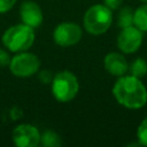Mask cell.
<instances>
[{"mask_svg":"<svg viewBox=\"0 0 147 147\" xmlns=\"http://www.w3.org/2000/svg\"><path fill=\"white\" fill-rule=\"evenodd\" d=\"M10 55L7 51L0 48V67H8L10 62Z\"/></svg>","mask_w":147,"mask_h":147,"instance_id":"e0dca14e","label":"cell"},{"mask_svg":"<svg viewBox=\"0 0 147 147\" xmlns=\"http://www.w3.org/2000/svg\"><path fill=\"white\" fill-rule=\"evenodd\" d=\"M8 67L14 76L20 78H26L38 72L40 68V60L37 55L28 51L18 52L14 56H11Z\"/></svg>","mask_w":147,"mask_h":147,"instance_id":"5b68a950","label":"cell"},{"mask_svg":"<svg viewBox=\"0 0 147 147\" xmlns=\"http://www.w3.org/2000/svg\"><path fill=\"white\" fill-rule=\"evenodd\" d=\"M129 72L130 75L137 77V78H142L147 74V62L142 57H137L134 59L130 64H129Z\"/></svg>","mask_w":147,"mask_h":147,"instance_id":"7c38bea8","label":"cell"},{"mask_svg":"<svg viewBox=\"0 0 147 147\" xmlns=\"http://www.w3.org/2000/svg\"><path fill=\"white\" fill-rule=\"evenodd\" d=\"M36 39L34 29L21 23L8 28L2 34V44L11 53L25 52L33 45Z\"/></svg>","mask_w":147,"mask_h":147,"instance_id":"7a4b0ae2","label":"cell"},{"mask_svg":"<svg viewBox=\"0 0 147 147\" xmlns=\"http://www.w3.org/2000/svg\"><path fill=\"white\" fill-rule=\"evenodd\" d=\"M40 145L44 147H60L62 146V139L56 132L47 130L40 134Z\"/></svg>","mask_w":147,"mask_h":147,"instance_id":"5bb4252c","label":"cell"},{"mask_svg":"<svg viewBox=\"0 0 147 147\" xmlns=\"http://www.w3.org/2000/svg\"><path fill=\"white\" fill-rule=\"evenodd\" d=\"M115 100L127 109H139L147 103V88L140 80L132 75L118 77L113 86Z\"/></svg>","mask_w":147,"mask_h":147,"instance_id":"6da1fadb","label":"cell"},{"mask_svg":"<svg viewBox=\"0 0 147 147\" xmlns=\"http://www.w3.org/2000/svg\"><path fill=\"white\" fill-rule=\"evenodd\" d=\"M141 2H147V0H140Z\"/></svg>","mask_w":147,"mask_h":147,"instance_id":"ffe728a7","label":"cell"},{"mask_svg":"<svg viewBox=\"0 0 147 147\" xmlns=\"http://www.w3.org/2000/svg\"><path fill=\"white\" fill-rule=\"evenodd\" d=\"M82 37V28L74 22H62L53 31V39L61 47L74 46L80 41Z\"/></svg>","mask_w":147,"mask_h":147,"instance_id":"8992f818","label":"cell"},{"mask_svg":"<svg viewBox=\"0 0 147 147\" xmlns=\"http://www.w3.org/2000/svg\"><path fill=\"white\" fill-rule=\"evenodd\" d=\"M123 3V0H103V5L108 7L110 10L119 9Z\"/></svg>","mask_w":147,"mask_h":147,"instance_id":"ac0fdd59","label":"cell"},{"mask_svg":"<svg viewBox=\"0 0 147 147\" xmlns=\"http://www.w3.org/2000/svg\"><path fill=\"white\" fill-rule=\"evenodd\" d=\"M113 23V10L103 3L91 6L84 14L83 25L84 29L93 36H100L107 32Z\"/></svg>","mask_w":147,"mask_h":147,"instance_id":"3957f363","label":"cell"},{"mask_svg":"<svg viewBox=\"0 0 147 147\" xmlns=\"http://www.w3.org/2000/svg\"><path fill=\"white\" fill-rule=\"evenodd\" d=\"M53 75L49 70H42L40 74H39V79L41 80V83L44 84H48V83H52V79H53Z\"/></svg>","mask_w":147,"mask_h":147,"instance_id":"d6986e66","label":"cell"},{"mask_svg":"<svg viewBox=\"0 0 147 147\" xmlns=\"http://www.w3.org/2000/svg\"><path fill=\"white\" fill-rule=\"evenodd\" d=\"M142 44V31L137 26L131 25L121 29L117 36V47L124 54H132L137 52Z\"/></svg>","mask_w":147,"mask_h":147,"instance_id":"ba28073f","label":"cell"},{"mask_svg":"<svg viewBox=\"0 0 147 147\" xmlns=\"http://www.w3.org/2000/svg\"><path fill=\"white\" fill-rule=\"evenodd\" d=\"M17 0H0V14L9 11L16 3Z\"/></svg>","mask_w":147,"mask_h":147,"instance_id":"2e32d148","label":"cell"},{"mask_svg":"<svg viewBox=\"0 0 147 147\" xmlns=\"http://www.w3.org/2000/svg\"><path fill=\"white\" fill-rule=\"evenodd\" d=\"M20 16H21L22 23L33 29L40 26L44 20V15H42V10L40 6L32 0H25L21 3Z\"/></svg>","mask_w":147,"mask_h":147,"instance_id":"9c48e42d","label":"cell"},{"mask_svg":"<svg viewBox=\"0 0 147 147\" xmlns=\"http://www.w3.org/2000/svg\"><path fill=\"white\" fill-rule=\"evenodd\" d=\"M133 25L142 32H147V2L139 6L133 14Z\"/></svg>","mask_w":147,"mask_h":147,"instance_id":"8fae6325","label":"cell"},{"mask_svg":"<svg viewBox=\"0 0 147 147\" xmlns=\"http://www.w3.org/2000/svg\"><path fill=\"white\" fill-rule=\"evenodd\" d=\"M11 139L16 147H36L40 144V132L34 125L22 123L14 127Z\"/></svg>","mask_w":147,"mask_h":147,"instance_id":"52a82bcc","label":"cell"},{"mask_svg":"<svg viewBox=\"0 0 147 147\" xmlns=\"http://www.w3.org/2000/svg\"><path fill=\"white\" fill-rule=\"evenodd\" d=\"M137 139L141 146L147 147V117H145L137 129Z\"/></svg>","mask_w":147,"mask_h":147,"instance_id":"9a60e30c","label":"cell"},{"mask_svg":"<svg viewBox=\"0 0 147 147\" xmlns=\"http://www.w3.org/2000/svg\"><path fill=\"white\" fill-rule=\"evenodd\" d=\"M133 14H134V10L131 7L129 6L122 7L117 15V25L121 29L133 25Z\"/></svg>","mask_w":147,"mask_h":147,"instance_id":"4fadbf2b","label":"cell"},{"mask_svg":"<svg viewBox=\"0 0 147 147\" xmlns=\"http://www.w3.org/2000/svg\"><path fill=\"white\" fill-rule=\"evenodd\" d=\"M51 91L59 102H69L76 98L79 91V83L76 75L69 70L57 72L51 83Z\"/></svg>","mask_w":147,"mask_h":147,"instance_id":"277c9868","label":"cell"},{"mask_svg":"<svg viewBox=\"0 0 147 147\" xmlns=\"http://www.w3.org/2000/svg\"><path fill=\"white\" fill-rule=\"evenodd\" d=\"M105 69L115 77H121L126 75L129 71V63L124 55L118 52H110L103 59Z\"/></svg>","mask_w":147,"mask_h":147,"instance_id":"30bf717a","label":"cell"}]
</instances>
